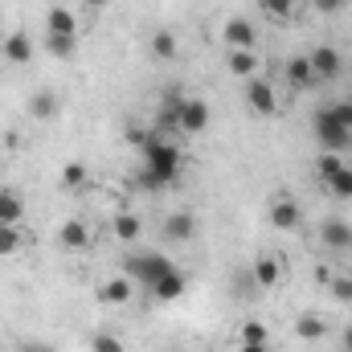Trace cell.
<instances>
[{
	"mask_svg": "<svg viewBox=\"0 0 352 352\" xmlns=\"http://www.w3.org/2000/svg\"><path fill=\"white\" fill-rule=\"evenodd\" d=\"M90 352H123V340L111 336V332H98V336L90 340Z\"/></svg>",
	"mask_w": 352,
	"mask_h": 352,
	"instance_id": "4dcf8cb0",
	"label": "cell"
},
{
	"mask_svg": "<svg viewBox=\"0 0 352 352\" xmlns=\"http://www.w3.org/2000/svg\"><path fill=\"white\" fill-rule=\"evenodd\" d=\"M209 127V102L205 98H180V135H201Z\"/></svg>",
	"mask_w": 352,
	"mask_h": 352,
	"instance_id": "ba28073f",
	"label": "cell"
},
{
	"mask_svg": "<svg viewBox=\"0 0 352 352\" xmlns=\"http://www.w3.org/2000/svg\"><path fill=\"white\" fill-rule=\"evenodd\" d=\"M324 332H328V324L320 316H299L295 320V336L299 340H324Z\"/></svg>",
	"mask_w": 352,
	"mask_h": 352,
	"instance_id": "4316f807",
	"label": "cell"
},
{
	"mask_svg": "<svg viewBox=\"0 0 352 352\" xmlns=\"http://www.w3.org/2000/svg\"><path fill=\"white\" fill-rule=\"evenodd\" d=\"M238 352H270L266 344H238Z\"/></svg>",
	"mask_w": 352,
	"mask_h": 352,
	"instance_id": "d590c367",
	"label": "cell"
},
{
	"mask_svg": "<svg viewBox=\"0 0 352 352\" xmlns=\"http://www.w3.org/2000/svg\"><path fill=\"white\" fill-rule=\"evenodd\" d=\"M344 349L352 352V328H349V332H344Z\"/></svg>",
	"mask_w": 352,
	"mask_h": 352,
	"instance_id": "74e56055",
	"label": "cell"
},
{
	"mask_svg": "<svg viewBox=\"0 0 352 352\" xmlns=\"http://www.w3.org/2000/svg\"><path fill=\"white\" fill-rule=\"evenodd\" d=\"M307 62H311V70H316V78H320V82L340 78V70H344V58H340V50H336V45H316V50L307 54Z\"/></svg>",
	"mask_w": 352,
	"mask_h": 352,
	"instance_id": "52a82bcc",
	"label": "cell"
},
{
	"mask_svg": "<svg viewBox=\"0 0 352 352\" xmlns=\"http://www.w3.org/2000/svg\"><path fill=\"white\" fill-rule=\"evenodd\" d=\"M176 33L173 29H156L152 33V58H160V62H176Z\"/></svg>",
	"mask_w": 352,
	"mask_h": 352,
	"instance_id": "cb8c5ba5",
	"label": "cell"
},
{
	"mask_svg": "<svg viewBox=\"0 0 352 352\" xmlns=\"http://www.w3.org/2000/svg\"><path fill=\"white\" fill-rule=\"evenodd\" d=\"M320 242H324L328 250H349L352 246V226L344 217H328V221L320 226Z\"/></svg>",
	"mask_w": 352,
	"mask_h": 352,
	"instance_id": "7c38bea8",
	"label": "cell"
},
{
	"mask_svg": "<svg viewBox=\"0 0 352 352\" xmlns=\"http://www.w3.org/2000/svg\"><path fill=\"white\" fill-rule=\"evenodd\" d=\"M221 41H226L230 50H254V45H258V29H254V21H246V16H230L226 29H221Z\"/></svg>",
	"mask_w": 352,
	"mask_h": 352,
	"instance_id": "8992f818",
	"label": "cell"
},
{
	"mask_svg": "<svg viewBox=\"0 0 352 352\" xmlns=\"http://www.w3.org/2000/svg\"><path fill=\"white\" fill-rule=\"evenodd\" d=\"M316 173H320V180L328 184V192H332L336 201H352V168L336 156V152H324V156L316 160Z\"/></svg>",
	"mask_w": 352,
	"mask_h": 352,
	"instance_id": "277c9868",
	"label": "cell"
},
{
	"mask_svg": "<svg viewBox=\"0 0 352 352\" xmlns=\"http://www.w3.org/2000/svg\"><path fill=\"white\" fill-rule=\"evenodd\" d=\"M164 238L168 242H192L197 238V217L188 213V209H176L164 217Z\"/></svg>",
	"mask_w": 352,
	"mask_h": 352,
	"instance_id": "8fae6325",
	"label": "cell"
},
{
	"mask_svg": "<svg viewBox=\"0 0 352 352\" xmlns=\"http://www.w3.org/2000/svg\"><path fill=\"white\" fill-rule=\"evenodd\" d=\"M246 102H250V111H254L258 119L278 115V98H274V87H270L266 78H250V82H246Z\"/></svg>",
	"mask_w": 352,
	"mask_h": 352,
	"instance_id": "5b68a950",
	"label": "cell"
},
{
	"mask_svg": "<svg viewBox=\"0 0 352 352\" xmlns=\"http://www.w3.org/2000/svg\"><path fill=\"white\" fill-rule=\"evenodd\" d=\"M58 246L62 250H87L90 246V230L82 226V221H62V230H58Z\"/></svg>",
	"mask_w": 352,
	"mask_h": 352,
	"instance_id": "9a60e30c",
	"label": "cell"
},
{
	"mask_svg": "<svg viewBox=\"0 0 352 352\" xmlns=\"http://www.w3.org/2000/svg\"><path fill=\"white\" fill-rule=\"evenodd\" d=\"M4 58H8L12 66H25V62L33 58V41H29L25 33H8V37H4Z\"/></svg>",
	"mask_w": 352,
	"mask_h": 352,
	"instance_id": "ac0fdd59",
	"label": "cell"
},
{
	"mask_svg": "<svg viewBox=\"0 0 352 352\" xmlns=\"http://www.w3.org/2000/svg\"><path fill=\"white\" fill-rule=\"evenodd\" d=\"M29 115L33 119H54L58 115V94L54 90H33L29 94Z\"/></svg>",
	"mask_w": 352,
	"mask_h": 352,
	"instance_id": "ffe728a7",
	"label": "cell"
},
{
	"mask_svg": "<svg viewBox=\"0 0 352 352\" xmlns=\"http://www.w3.org/2000/svg\"><path fill=\"white\" fill-rule=\"evenodd\" d=\"M21 217H25V201H21L12 188H0V221L21 226Z\"/></svg>",
	"mask_w": 352,
	"mask_h": 352,
	"instance_id": "603a6c76",
	"label": "cell"
},
{
	"mask_svg": "<svg viewBox=\"0 0 352 352\" xmlns=\"http://www.w3.org/2000/svg\"><path fill=\"white\" fill-rule=\"evenodd\" d=\"M135 140V148H140V156H144V164H140V184L144 188H152V192H160V188H168L180 180L184 173V156H180V148H176L168 135H160V131H135L131 135Z\"/></svg>",
	"mask_w": 352,
	"mask_h": 352,
	"instance_id": "6da1fadb",
	"label": "cell"
},
{
	"mask_svg": "<svg viewBox=\"0 0 352 352\" xmlns=\"http://www.w3.org/2000/svg\"><path fill=\"white\" fill-rule=\"evenodd\" d=\"M283 74H287V82H291V90H307V87H316V82H320V78H316V70H311V62H307V54L291 58Z\"/></svg>",
	"mask_w": 352,
	"mask_h": 352,
	"instance_id": "5bb4252c",
	"label": "cell"
},
{
	"mask_svg": "<svg viewBox=\"0 0 352 352\" xmlns=\"http://www.w3.org/2000/svg\"><path fill=\"white\" fill-rule=\"evenodd\" d=\"M250 278H254V287H258V291H270V287H278V283H283V263H278L274 254H263L258 263L250 266Z\"/></svg>",
	"mask_w": 352,
	"mask_h": 352,
	"instance_id": "4fadbf2b",
	"label": "cell"
},
{
	"mask_svg": "<svg viewBox=\"0 0 352 352\" xmlns=\"http://www.w3.org/2000/svg\"><path fill=\"white\" fill-rule=\"evenodd\" d=\"M332 295H336L340 303H352V278H344V274L332 278Z\"/></svg>",
	"mask_w": 352,
	"mask_h": 352,
	"instance_id": "1f68e13d",
	"label": "cell"
},
{
	"mask_svg": "<svg viewBox=\"0 0 352 352\" xmlns=\"http://www.w3.org/2000/svg\"><path fill=\"white\" fill-rule=\"evenodd\" d=\"M82 4H87V8H107L111 0H82Z\"/></svg>",
	"mask_w": 352,
	"mask_h": 352,
	"instance_id": "8d00e7d4",
	"label": "cell"
},
{
	"mask_svg": "<svg viewBox=\"0 0 352 352\" xmlns=\"http://www.w3.org/2000/svg\"><path fill=\"white\" fill-rule=\"evenodd\" d=\"M311 4H316V12H324V16H336V12L349 8V0H311Z\"/></svg>",
	"mask_w": 352,
	"mask_h": 352,
	"instance_id": "d6a6232c",
	"label": "cell"
},
{
	"mask_svg": "<svg viewBox=\"0 0 352 352\" xmlns=\"http://www.w3.org/2000/svg\"><path fill=\"white\" fill-rule=\"evenodd\" d=\"M45 54L50 58H74L78 54V33H45Z\"/></svg>",
	"mask_w": 352,
	"mask_h": 352,
	"instance_id": "e0dca14e",
	"label": "cell"
},
{
	"mask_svg": "<svg viewBox=\"0 0 352 352\" xmlns=\"http://www.w3.org/2000/svg\"><path fill=\"white\" fill-rule=\"evenodd\" d=\"M98 299H102V303H127V299H131V278H127V274H115L111 283L98 287Z\"/></svg>",
	"mask_w": 352,
	"mask_h": 352,
	"instance_id": "44dd1931",
	"label": "cell"
},
{
	"mask_svg": "<svg viewBox=\"0 0 352 352\" xmlns=\"http://www.w3.org/2000/svg\"><path fill=\"white\" fill-rule=\"evenodd\" d=\"M21 246H25V234H21V226H8V221H0V258H12Z\"/></svg>",
	"mask_w": 352,
	"mask_h": 352,
	"instance_id": "484cf974",
	"label": "cell"
},
{
	"mask_svg": "<svg viewBox=\"0 0 352 352\" xmlns=\"http://www.w3.org/2000/svg\"><path fill=\"white\" fill-rule=\"evenodd\" d=\"M266 340H270V332H266V324H258V320H246L238 328V344H266Z\"/></svg>",
	"mask_w": 352,
	"mask_h": 352,
	"instance_id": "83f0119b",
	"label": "cell"
},
{
	"mask_svg": "<svg viewBox=\"0 0 352 352\" xmlns=\"http://www.w3.org/2000/svg\"><path fill=\"white\" fill-rule=\"evenodd\" d=\"M226 66H230V74H238V78H254V70H258L254 50H230Z\"/></svg>",
	"mask_w": 352,
	"mask_h": 352,
	"instance_id": "7402d4cb",
	"label": "cell"
},
{
	"mask_svg": "<svg viewBox=\"0 0 352 352\" xmlns=\"http://www.w3.org/2000/svg\"><path fill=\"white\" fill-rule=\"evenodd\" d=\"M45 33H78V16L58 4V8L45 12Z\"/></svg>",
	"mask_w": 352,
	"mask_h": 352,
	"instance_id": "d6986e66",
	"label": "cell"
},
{
	"mask_svg": "<svg viewBox=\"0 0 352 352\" xmlns=\"http://www.w3.org/2000/svg\"><path fill=\"white\" fill-rule=\"evenodd\" d=\"M111 230H115V238H119V242H135V238L144 234V221H140L135 213H119Z\"/></svg>",
	"mask_w": 352,
	"mask_h": 352,
	"instance_id": "d4e9b609",
	"label": "cell"
},
{
	"mask_svg": "<svg viewBox=\"0 0 352 352\" xmlns=\"http://www.w3.org/2000/svg\"><path fill=\"white\" fill-rule=\"evenodd\" d=\"M82 184H87V164H74L70 160L62 168V188H82Z\"/></svg>",
	"mask_w": 352,
	"mask_h": 352,
	"instance_id": "f1b7e54d",
	"label": "cell"
},
{
	"mask_svg": "<svg viewBox=\"0 0 352 352\" xmlns=\"http://www.w3.org/2000/svg\"><path fill=\"white\" fill-rule=\"evenodd\" d=\"M173 266L176 263L168 258V254H160V250H144V254L127 258V263H123V270H127V278H135V283H144V287L152 291V287H156V283L173 270Z\"/></svg>",
	"mask_w": 352,
	"mask_h": 352,
	"instance_id": "3957f363",
	"label": "cell"
},
{
	"mask_svg": "<svg viewBox=\"0 0 352 352\" xmlns=\"http://www.w3.org/2000/svg\"><path fill=\"white\" fill-rule=\"evenodd\" d=\"M299 217H303V213H299V205H295L291 197H274L270 209H266V221H270L274 230H295Z\"/></svg>",
	"mask_w": 352,
	"mask_h": 352,
	"instance_id": "30bf717a",
	"label": "cell"
},
{
	"mask_svg": "<svg viewBox=\"0 0 352 352\" xmlns=\"http://www.w3.org/2000/svg\"><path fill=\"white\" fill-rule=\"evenodd\" d=\"M180 98H184V94H173V90H168V94L160 98V107H156V131L168 135V140L180 131Z\"/></svg>",
	"mask_w": 352,
	"mask_h": 352,
	"instance_id": "9c48e42d",
	"label": "cell"
},
{
	"mask_svg": "<svg viewBox=\"0 0 352 352\" xmlns=\"http://www.w3.org/2000/svg\"><path fill=\"white\" fill-rule=\"evenodd\" d=\"M311 127H316V140H320V148H324V152H336V156H340V152H349V148H352V131L336 119V115H332V107H328V102L316 111Z\"/></svg>",
	"mask_w": 352,
	"mask_h": 352,
	"instance_id": "7a4b0ae2",
	"label": "cell"
},
{
	"mask_svg": "<svg viewBox=\"0 0 352 352\" xmlns=\"http://www.w3.org/2000/svg\"><path fill=\"white\" fill-rule=\"evenodd\" d=\"M328 107H332V115H336V119L352 131V98H344V102H328Z\"/></svg>",
	"mask_w": 352,
	"mask_h": 352,
	"instance_id": "836d02e7",
	"label": "cell"
},
{
	"mask_svg": "<svg viewBox=\"0 0 352 352\" xmlns=\"http://www.w3.org/2000/svg\"><path fill=\"white\" fill-rule=\"evenodd\" d=\"M21 352H54V349H50V344H41V340H29Z\"/></svg>",
	"mask_w": 352,
	"mask_h": 352,
	"instance_id": "e575fe53",
	"label": "cell"
},
{
	"mask_svg": "<svg viewBox=\"0 0 352 352\" xmlns=\"http://www.w3.org/2000/svg\"><path fill=\"white\" fill-rule=\"evenodd\" d=\"M180 295H184V274L173 266V270H168V274L152 287V299H156V303H176Z\"/></svg>",
	"mask_w": 352,
	"mask_h": 352,
	"instance_id": "2e32d148",
	"label": "cell"
},
{
	"mask_svg": "<svg viewBox=\"0 0 352 352\" xmlns=\"http://www.w3.org/2000/svg\"><path fill=\"white\" fill-rule=\"evenodd\" d=\"M258 8H263L266 16H274V21H287L291 8H295V0H258Z\"/></svg>",
	"mask_w": 352,
	"mask_h": 352,
	"instance_id": "f546056e",
	"label": "cell"
}]
</instances>
